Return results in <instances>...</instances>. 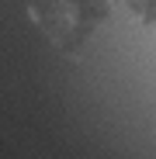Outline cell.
Here are the masks:
<instances>
[{"instance_id": "7a4b0ae2", "label": "cell", "mask_w": 156, "mask_h": 159, "mask_svg": "<svg viewBox=\"0 0 156 159\" xmlns=\"http://www.w3.org/2000/svg\"><path fill=\"white\" fill-rule=\"evenodd\" d=\"M125 7L132 11L135 21H142V24H156V0H125Z\"/></svg>"}, {"instance_id": "6da1fadb", "label": "cell", "mask_w": 156, "mask_h": 159, "mask_svg": "<svg viewBox=\"0 0 156 159\" xmlns=\"http://www.w3.org/2000/svg\"><path fill=\"white\" fill-rule=\"evenodd\" d=\"M35 17L56 48L76 52L108 17V0H52Z\"/></svg>"}]
</instances>
